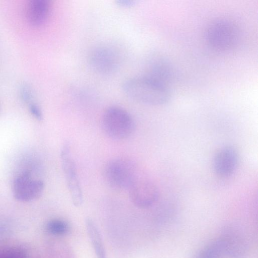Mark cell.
<instances>
[{
    "mask_svg": "<svg viewBox=\"0 0 258 258\" xmlns=\"http://www.w3.org/2000/svg\"><path fill=\"white\" fill-rule=\"evenodd\" d=\"M122 90L131 99L151 105L165 104L170 98L169 90L165 84L148 77L127 80L123 83Z\"/></svg>",
    "mask_w": 258,
    "mask_h": 258,
    "instance_id": "obj_1",
    "label": "cell"
},
{
    "mask_svg": "<svg viewBox=\"0 0 258 258\" xmlns=\"http://www.w3.org/2000/svg\"><path fill=\"white\" fill-rule=\"evenodd\" d=\"M101 127L109 138L122 140L133 134L135 124L133 118L126 110L120 107L111 106L102 115Z\"/></svg>",
    "mask_w": 258,
    "mask_h": 258,
    "instance_id": "obj_2",
    "label": "cell"
},
{
    "mask_svg": "<svg viewBox=\"0 0 258 258\" xmlns=\"http://www.w3.org/2000/svg\"><path fill=\"white\" fill-rule=\"evenodd\" d=\"M103 177L107 185L116 190H128L138 177L134 163L123 158L108 161L103 168Z\"/></svg>",
    "mask_w": 258,
    "mask_h": 258,
    "instance_id": "obj_3",
    "label": "cell"
},
{
    "mask_svg": "<svg viewBox=\"0 0 258 258\" xmlns=\"http://www.w3.org/2000/svg\"><path fill=\"white\" fill-rule=\"evenodd\" d=\"M239 38L236 26L225 19L214 21L208 26L206 39L211 47L216 50L225 51L234 48Z\"/></svg>",
    "mask_w": 258,
    "mask_h": 258,
    "instance_id": "obj_4",
    "label": "cell"
},
{
    "mask_svg": "<svg viewBox=\"0 0 258 258\" xmlns=\"http://www.w3.org/2000/svg\"><path fill=\"white\" fill-rule=\"evenodd\" d=\"M60 156L63 172L72 203L75 206L80 207L83 202V191L77 167L68 143L66 142L62 146Z\"/></svg>",
    "mask_w": 258,
    "mask_h": 258,
    "instance_id": "obj_5",
    "label": "cell"
},
{
    "mask_svg": "<svg viewBox=\"0 0 258 258\" xmlns=\"http://www.w3.org/2000/svg\"><path fill=\"white\" fill-rule=\"evenodd\" d=\"M44 182L33 177L31 172H21L15 178L13 185L15 199L21 202H28L38 199L42 194Z\"/></svg>",
    "mask_w": 258,
    "mask_h": 258,
    "instance_id": "obj_6",
    "label": "cell"
},
{
    "mask_svg": "<svg viewBox=\"0 0 258 258\" xmlns=\"http://www.w3.org/2000/svg\"><path fill=\"white\" fill-rule=\"evenodd\" d=\"M128 190L131 202L140 208L151 207L159 197L156 185L151 180L145 178L137 177Z\"/></svg>",
    "mask_w": 258,
    "mask_h": 258,
    "instance_id": "obj_7",
    "label": "cell"
},
{
    "mask_svg": "<svg viewBox=\"0 0 258 258\" xmlns=\"http://www.w3.org/2000/svg\"><path fill=\"white\" fill-rule=\"evenodd\" d=\"M89 61L95 72L103 75H109L117 69L119 56L116 50L112 47L99 46L92 51Z\"/></svg>",
    "mask_w": 258,
    "mask_h": 258,
    "instance_id": "obj_8",
    "label": "cell"
},
{
    "mask_svg": "<svg viewBox=\"0 0 258 258\" xmlns=\"http://www.w3.org/2000/svg\"><path fill=\"white\" fill-rule=\"evenodd\" d=\"M238 156L236 149L230 146L221 148L216 153L213 162L214 170L221 177L231 176L236 171Z\"/></svg>",
    "mask_w": 258,
    "mask_h": 258,
    "instance_id": "obj_9",
    "label": "cell"
},
{
    "mask_svg": "<svg viewBox=\"0 0 258 258\" xmlns=\"http://www.w3.org/2000/svg\"><path fill=\"white\" fill-rule=\"evenodd\" d=\"M50 4L47 0H32L27 8L26 15L30 24L34 27L43 25L48 18Z\"/></svg>",
    "mask_w": 258,
    "mask_h": 258,
    "instance_id": "obj_10",
    "label": "cell"
},
{
    "mask_svg": "<svg viewBox=\"0 0 258 258\" xmlns=\"http://www.w3.org/2000/svg\"><path fill=\"white\" fill-rule=\"evenodd\" d=\"M85 223L87 231L97 258H107L102 236L96 224L89 218H86Z\"/></svg>",
    "mask_w": 258,
    "mask_h": 258,
    "instance_id": "obj_11",
    "label": "cell"
},
{
    "mask_svg": "<svg viewBox=\"0 0 258 258\" xmlns=\"http://www.w3.org/2000/svg\"><path fill=\"white\" fill-rule=\"evenodd\" d=\"M163 58H157L153 60L150 67V75L148 77L164 84L163 79L168 76L170 68Z\"/></svg>",
    "mask_w": 258,
    "mask_h": 258,
    "instance_id": "obj_12",
    "label": "cell"
},
{
    "mask_svg": "<svg viewBox=\"0 0 258 258\" xmlns=\"http://www.w3.org/2000/svg\"><path fill=\"white\" fill-rule=\"evenodd\" d=\"M47 232L55 235H62L68 233L69 227L67 223L60 219H52L46 225Z\"/></svg>",
    "mask_w": 258,
    "mask_h": 258,
    "instance_id": "obj_13",
    "label": "cell"
},
{
    "mask_svg": "<svg viewBox=\"0 0 258 258\" xmlns=\"http://www.w3.org/2000/svg\"><path fill=\"white\" fill-rule=\"evenodd\" d=\"M222 247L221 241H216L204 249L199 258H219Z\"/></svg>",
    "mask_w": 258,
    "mask_h": 258,
    "instance_id": "obj_14",
    "label": "cell"
},
{
    "mask_svg": "<svg viewBox=\"0 0 258 258\" xmlns=\"http://www.w3.org/2000/svg\"><path fill=\"white\" fill-rule=\"evenodd\" d=\"M0 258H29L26 252L22 249L12 248L0 253Z\"/></svg>",
    "mask_w": 258,
    "mask_h": 258,
    "instance_id": "obj_15",
    "label": "cell"
},
{
    "mask_svg": "<svg viewBox=\"0 0 258 258\" xmlns=\"http://www.w3.org/2000/svg\"><path fill=\"white\" fill-rule=\"evenodd\" d=\"M20 96L25 103L31 104L33 98L31 88L27 85H23L20 88Z\"/></svg>",
    "mask_w": 258,
    "mask_h": 258,
    "instance_id": "obj_16",
    "label": "cell"
},
{
    "mask_svg": "<svg viewBox=\"0 0 258 258\" xmlns=\"http://www.w3.org/2000/svg\"><path fill=\"white\" fill-rule=\"evenodd\" d=\"M29 109L32 115L37 120H41L43 115L40 108L35 103L29 104Z\"/></svg>",
    "mask_w": 258,
    "mask_h": 258,
    "instance_id": "obj_17",
    "label": "cell"
},
{
    "mask_svg": "<svg viewBox=\"0 0 258 258\" xmlns=\"http://www.w3.org/2000/svg\"><path fill=\"white\" fill-rule=\"evenodd\" d=\"M117 4L122 7H130L134 5L135 1L133 0H118Z\"/></svg>",
    "mask_w": 258,
    "mask_h": 258,
    "instance_id": "obj_18",
    "label": "cell"
}]
</instances>
